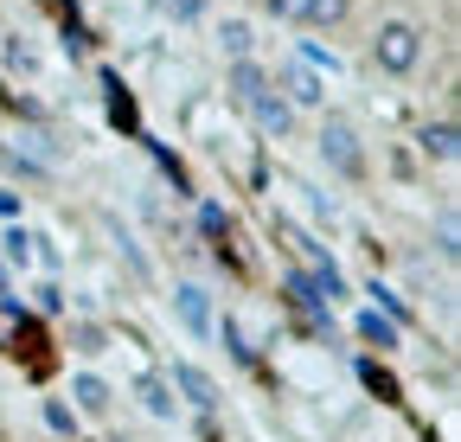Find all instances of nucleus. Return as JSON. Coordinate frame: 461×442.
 <instances>
[{
	"mask_svg": "<svg viewBox=\"0 0 461 442\" xmlns=\"http://www.w3.org/2000/svg\"><path fill=\"white\" fill-rule=\"evenodd\" d=\"M417 59H423V32L411 20H384L378 39H372V65L391 71V77H403V71H417Z\"/></svg>",
	"mask_w": 461,
	"mask_h": 442,
	"instance_id": "obj_1",
	"label": "nucleus"
},
{
	"mask_svg": "<svg viewBox=\"0 0 461 442\" xmlns=\"http://www.w3.org/2000/svg\"><path fill=\"white\" fill-rule=\"evenodd\" d=\"M321 160L339 174V180H359L366 174V148H359V129L346 116H327L321 122Z\"/></svg>",
	"mask_w": 461,
	"mask_h": 442,
	"instance_id": "obj_2",
	"label": "nucleus"
},
{
	"mask_svg": "<svg viewBox=\"0 0 461 442\" xmlns=\"http://www.w3.org/2000/svg\"><path fill=\"white\" fill-rule=\"evenodd\" d=\"M263 14L282 20V26H308V32H327L353 14V0H263Z\"/></svg>",
	"mask_w": 461,
	"mask_h": 442,
	"instance_id": "obj_3",
	"label": "nucleus"
},
{
	"mask_svg": "<svg viewBox=\"0 0 461 442\" xmlns=\"http://www.w3.org/2000/svg\"><path fill=\"white\" fill-rule=\"evenodd\" d=\"M167 384H173V392H180V398H186L199 417H212V410H218V384H212V372H199L193 359H180V365H173V378H167Z\"/></svg>",
	"mask_w": 461,
	"mask_h": 442,
	"instance_id": "obj_4",
	"label": "nucleus"
},
{
	"mask_svg": "<svg viewBox=\"0 0 461 442\" xmlns=\"http://www.w3.org/2000/svg\"><path fill=\"white\" fill-rule=\"evenodd\" d=\"M173 314H180V327H186L193 340H205L212 327H218V320H212V295H205L199 283H180V289H173Z\"/></svg>",
	"mask_w": 461,
	"mask_h": 442,
	"instance_id": "obj_5",
	"label": "nucleus"
},
{
	"mask_svg": "<svg viewBox=\"0 0 461 442\" xmlns=\"http://www.w3.org/2000/svg\"><path fill=\"white\" fill-rule=\"evenodd\" d=\"M244 109H250V122H257V135H269V141H282L288 129H295V109H288V103H282L276 90H263V96H250Z\"/></svg>",
	"mask_w": 461,
	"mask_h": 442,
	"instance_id": "obj_6",
	"label": "nucleus"
},
{
	"mask_svg": "<svg viewBox=\"0 0 461 442\" xmlns=\"http://www.w3.org/2000/svg\"><path fill=\"white\" fill-rule=\"evenodd\" d=\"M135 398H141V410H148V417H160V423L180 417V398H173V384H167L160 372H141V378H135Z\"/></svg>",
	"mask_w": 461,
	"mask_h": 442,
	"instance_id": "obj_7",
	"label": "nucleus"
},
{
	"mask_svg": "<svg viewBox=\"0 0 461 442\" xmlns=\"http://www.w3.org/2000/svg\"><path fill=\"white\" fill-rule=\"evenodd\" d=\"M269 90H288V96H282L288 109H302V103H321V96H327V84H321V77H314L308 65H288V71H282V77H276Z\"/></svg>",
	"mask_w": 461,
	"mask_h": 442,
	"instance_id": "obj_8",
	"label": "nucleus"
},
{
	"mask_svg": "<svg viewBox=\"0 0 461 442\" xmlns=\"http://www.w3.org/2000/svg\"><path fill=\"white\" fill-rule=\"evenodd\" d=\"M224 90L238 96V103H250V96H263V90H269V71H263L257 59H238V65L224 71Z\"/></svg>",
	"mask_w": 461,
	"mask_h": 442,
	"instance_id": "obj_9",
	"label": "nucleus"
},
{
	"mask_svg": "<svg viewBox=\"0 0 461 442\" xmlns=\"http://www.w3.org/2000/svg\"><path fill=\"white\" fill-rule=\"evenodd\" d=\"M417 141H423V154H429V160H455V154H461V129H455L448 116L423 122V135H417Z\"/></svg>",
	"mask_w": 461,
	"mask_h": 442,
	"instance_id": "obj_10",
	"label": "nucleus"
},
{
	"mask_svg": "<svg viewBox=\"0 0 461 442\" xmlns=\"http://www.w3.org/2000/svg\"><path fill=\"white\" fill-rule=\"evenodd\" d=\"M71 398H77V410H84V417H103L115 392H109V384H103L96 372H77V378H71Z\"/></svg>",
	"mask_w": 461,
	"mask_h": 442,
	"instance_id": "obj_11",
	"label": "nucleus"
},
{
	"mask_svg": "<svg viewBox=\"0 0 461 442\" xmlns=\"http://www.w3.org/2000/svg\"><path fill=\"white\" fill-rule=\"evenodd\" d=\"M359 340L378 347V353H391V347H397V320L378 314V308H366V314H359Z\"/></svg>",
	"mask_w": 461,
	"mask_h": 442,
	"instance_id": "obj_12",
	"label": "nucleus"
},
{
	"mask_svg": "<svg viewBox=\"0 0 461 442\" xmlns=\"http://www.w3.org/2000/svg\"><path fill=\"white\" fill-rule=\"evenodd\" d=\"M250 39H257V32H250L244 20H224V26H218V45L230 51V65H238V59H250Z\"/></svg>",
	"mask_w": 461,
	"mask_h": 442,
	"instance_id": "obj_13",
	"label": "nucleus"
},
{
	"mask_svg": "<svg viewBox=\"0 0 461 442\" xmlns=\"http://www.w3.org/2000/svg\"><path fill=\"white\" fill-rule=\"evenodd\" d=\"M282 289L295 295V308H308V314H327V302H321V289H314V275H302V269H295V275H288Z\"/></svg>",
	"mask_w": 461,
	"mask_h": 442,
	"instance_id": "obj_14",
	"label": "nucleus"
},
{
	"mask_svg": "<svg viewBox=\"0 0 461 442\" xmlns=\"http://www.w3.org/2000/svg\"><path fill=\"white\" fill-rule=\"evenodd\" d=\"M160 14L180 20V26H193V20H205V0H160Z\"/></svg>",
	"mask_w": 461,
	"mask_h": 442,
	"instance_id": "obj_15",
	"label": "nucleus"
},
{
	"mask_svg": "<svg viewBox=\"0 0 461 442\" xmlns=\"http://www.w3.org/2000/svg\"><path fill=\"white\" fill-rule=\"evenodd\" d=\"M224 347H230V353H238V359H244V365H250V359H257V347H250V340H244V327H238V320H224Z\"/></svg>",
	"mask_w": 461,
	"mask_h": 442,
	"instance_id": "obj_16",
	"label": "nucleus"
},
{
	"mask_svg": "<svg viewBox=\"0 0 461 442\" xmlns=\"http://www.w3.org/2000/svg\"><path fill=\"white\" fill-rule=\"evenodd\" d=\"M77 353H90V359H96V353H109V340H103V327H90V320L77 327Z\"/></svg>",
	"mask_w": 461,
	"mask_h": 442,
	"instance_id": "obj_17",
	"label": "nucleus"
},
{
	"mask_svg": "<svg viewBox=\"0 0 461 442\" xmlns=\"http://www.w3.org/2000/svg\"><path fill=\"white\" fill-rule=\"evenodd\" d=\"M199 225H205V231H212V238H224V231H230V218H224V212H218V205H199Z\"/></svg>",
	"mask_w": 461,
	"mask_h": 442,
	"instance_id": "obj_18",
	"label": "nucleus"
},
{
	"mask_svg": "<svg viewBox=\"0 0 461 442\" xmlns=\"http://www.w3.org/2000/svg\"><path fill=\"white\" fill-rule=\"evenodd\" d=\"M436 250H442V257H448V263H455V257H461V244H455V218H442V231H436Z\"/></svg>",
	"mask_w": 461,
	"mask_h": 442,
	"instance_id": "obj_19",
	"label": "nucleus"
},
{
	"mask_svg": "<svg viewBox=\"0 0 461 442\" xmlns=\"http://www.w3.org/2000/svg\"><path fill=\"white\" fill-rule=\"evenodd\" d=\"M26 244H32V238H26V231H7V263H26V257H32V250H26Z\"/></svg>",
	"mask_w": 461,
	"mask_h": 442,
	"instance_id": "obj_20",
	"label": "nucleus"
},
{
	"mask_svg": "<svg viewBox=\"0 0 461 442\" xmlns=\"http://www.w3.org/2000/svg\"><path fill=\"white\" fill-rule=\"evenodd\" d=\"M45 423H51V429H71V423H77V417H71V410H65V404H58V398H51V404H45Z\"/></svg>",
	"mask_w": 461,
	"mask_h": 442,
	"instance_id": "obj_21",
	"label": "nucleus"
},
{
	"mask_svg": "<svg viewBox=\"0 0 461 442\" xmlns=\"http://www.w3.org/2000/svg\"><path fill=\"white\" fill-rule=\"evenodd\" d=\"M14 212H20V199H14L7 186H0V218H14Z\"/></svg>",
	"mask_w": 461,
	"mask_h": 442,
	"instance_id": "obj_22",
	"label": "nucleus"
}]
</instances>
